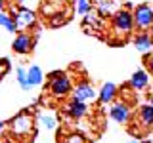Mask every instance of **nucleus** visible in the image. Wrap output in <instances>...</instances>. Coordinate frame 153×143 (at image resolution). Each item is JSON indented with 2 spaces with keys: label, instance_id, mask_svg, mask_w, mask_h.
Segmentation results:
<instances>
[{
  "label": "nucleus",
  "instance_id": "f257e3e1",
  "mask_svg": "<svg viewBox=\"0 0 153 143\" xmlns=\"http://www.w3.org/2000/svg\"><path fill=\"white\" fill-rule=\"evenodd\" d=\"M111 31L115 36L126 38L134 31V17L128 10H119L111 15Z\"/></svg>",
  "mask_w": 153,
  "mask_h": 143
},
{
  "label": "nucleus",
  "instance_id": "f03ea898",
  "mask_svg": "<svg viewBox=\"0 0 153 143\" xmlns=\"http://www.w3.org/2000/svg\"><path fill=\"white\" fill-rule=\"evenodd\" d=\"M48 80H50L48 90H50V94L54 95V97H65L69 92H73V82H71L69 74L56 71V73L48 74Z\"/></svg>",
  "mask_w": 153,
  "mask_h": 143
},
{
  "label": "nucleus",
  "instance_id": "7ed1b4c3",
  "mask_svg": "<svg viewBox=\"0 0 153 143\" xmlns=\"http://www.w3.org/2000/svg\"><path fill=\"white\" fill-rule=\"evenodd\" d=\"M8 130L12 132V136L27 137L29 133L33 132V114L27 113V111L16 114V116L8 122Z\"/></svg>",
  "mask_w": 153,
  "mask_h": 143
},
{
  "label": "nucleus",
  "instance_id": "20e7f679",
  "mask_svg": "<svg viewBox=\"0 0 153 143\" xmlns=\"http://www.w3.org/2000/svg\"><path fill=\"white\" fill-rule=\"evenodd\" d=\"M132 17H134V27L136 29H140V31L151 29V25H153V8L149 4H140V6L134 8Z\"/></svg>",
  "mask_w": 153,
  "mask_h": 143
},
{
  "label": "nucleus",
  "instance_id": "39448f33",
  "mask_svg": "<svg viewBox=\"0 0 153 143\" xmlns=\"http://www.w3.org/2000/svg\"><path fill=\"white\" fill-rule=\"evenodd\" d=\"M12 17H13L16 27H17V32H27V29L35 27V23H36L35 12L29 10V8H17V10H13Z\"/></svg>",
  "mask_w": 153,
  "mask_h": 143
},
{
  "label": "nucleus",
  "instance_id": "423d86ee",
  "mask_svg": "<svg viewBox=\"0 0 153 143\" xmlns=\"http://www.w3.org/2000/svg\"><path fill=\"white\" fill-rule=\"evenodd\" d=\"M73 99H79L82 103H92L98 99V92L94 90L92 84L88 82H79L73 88Z\"/></svg>",
  "mask_w": 153,
  "mask_h": 143
},
{
  "label": "nucleus",
  "instance_id": "0eeeda50",
  "mask_svg": "<svg viewBox=\"0 0 153 143\" xmlns=\"http://www.w3.org/2000/svg\"><path fill=\"white\" fill-rule=\"evenodd\" d=\"M109 114H111V118L119 124H128V120H130V116H132L130 107L124 101H115L111 105V109H109Z\"/></svg>",
  "mask_w": 153,
  "mask_h": 143
},
{
  "label": "nucleus",
  "instance_id": "6e6552de",
  "mask_svg": "<svg viewBox=\"0 0 153 143\" xmlns=\"http://www.w3.org/2000/svg\"><path fill=\"white\" fill-rule=\"evenodd\" d=\"M33 44H35V38H33L31 35L19 32V35L13 38V42H12V50L16 52V54L25 55V54H29V52L33 50Z\"/></svg>",
  "mask_w": 153,
  "mask_h": 143
},
{
  "label": "nucleus",
  "instance_id": "1a4fd4ad",
  "mask_svg": "<svg viewBox=\"0 0 153 143\" xmlns=\"http://www.w3.org/2000/svg\"><path fill=\"white\" fill-rule=\"evenodd\" d=\"M134 48H136L138 52H142V54H151V50H153V36H151V32H146V31H142V32H138L136 36H134Z\"/></svg>",
  "mask_w": 153,
  "mask_h": 143
},
{
  "label": "nucleus",
  "instance_id": "9d476101",
  "mask_svg": "<svg viewBox=\"0 0 153 143\" xmlns=\"http://www.w3.org/2000/svg\"><path fill=\"white\" fill-rule=\"evenodd\" d=\"M63 113L71 118H82L88 113V103H82L79 99H71L69 103L63 107Z\"/></svg>",
  "mask_w": 153,
  "mask_h": 143
},
{
  "label": "nucleus",
  "instance_id": "9b49d317",
  "mask_svg": "<svg viewBox=\"0 0 153 143\" xmlns=\"http://www.w3.org/2000/svg\"><path fill=\"white\" fill-rule=\"evenodd\" d=\"M138 122L146 130H151L153 128V105L151 103L140 107V111H138Z\"/></svg>",
  "mask_w": 153,
  "mask_h": 143
},
{
  "label": "nucleus",
  "instance_id": "f8f14e48",
  "mask_svg": "<svg viewBox=\"0 0 153 143\" xmlns=\"http://www.w3.org/2000/svg\"><path fill=\"white\" fill-rule=\"evenodd\" d=\"M149 86V76H147L146 71H136L132 76H130V88L136 90V92H142Z\"/></svg>",
  "mask_w": 153,
  "mask_h": 143
},
{
  "label": "nucleus",
  "instance_id": "ddd939ff",
  "mask_svg": "<svg viewBox=\"0 0 153 143\" xmlns=\"http://www.w3.org/2000/svg\"><path fill=\"white\" fill-rule=\"evenodd\" d=\"M117 86L115 84H111V82H105L103 86H102V90L98 92V99L102 103H113V99L117 97Z\"/></svg>",
  "mask_w": 153,
  "mask_h": 143
},
{
  "label": "nucleus",
  "instance_id": "4468645a",
  "mask_svg": "<svg viewBox=\"0 0 153 143\" xmlns=\"http://www.w3.org/2000/svg\"><path fill=\"white\" fill-rule=\"evenodd\" d=\"M92 4L98 10L100 17H109L113 15V0H92Z\"/></svg>",
  "mask_w": 153,
  "mask_h": 143
},
{
  "label": "nucleus",
  "instance_id": "2eb2a0df",
  "mask_svg": "<svg viewBox=\"0 0 153 143\" xmlns=\"http://www.w3.org/2000/svg\"><path fill=\"white\" fill-rule=\"evenodd\" d=\"M82 25H84L86 29H90L88 32H92V31H102V29H103L102 17L96 15V13H86V15H84V21H82Z\"/></svg>",
  "mask_w": 153,
  "mask_h": 143
},
{
  "label": "nucleus",
  "instance_id": "dca6fc26",
  "mask_svg": "<svg viewBox=\"0 0 153 143\" xmlns=\"http://www.w3.org/2000/svg\"><path fill=\"white\" fill-rule=\"evenodd\" d=\"M29 73V82H31V86H38L42 84V80H44V74H42V69L38 65H31L27 69Z\"/></svg>",
  "mask_w": 153,
  "mask_h": 143
},
{
  "label": "nucleus",
  "instance_id": "f3484780",
  "mask_svg": "<svg viewBox=\"0 0 153 143\" xmlns=\"http://www.w3.org/2000/svg\"><path fill=\"white\" fill-rule=\"evenodd\" d=\"M16 78H17V82H19V86H21L23 90H31L33 86H31V82H29V73H27V69L25 67H19V69L16 71Z\"/></svg>",
  "mask_w": 153,
  "mask_h": 143
},
{
  "label": "nucleus",
  "instance_id": "a211bd4d",
  "mask_svg": "<svg viewBox=\"0 0 153 143\" xmlns=\"http://www.w3.org/2000/svg\"><path fill=\"white\" fill-rule=\"evenodd\" d=\"M0 27H6L8 32H16L17 31L16 23H13V17L10 15V13H6V12H0Z\"/></svg>",
  "mask_w": 153,
  "mask_h": 143
},
{
  "label": "nucleus",
  "instance_id": "6ab92c4d",
  "mask_svg": "<svg viewBox=\"0 0 153 143\" xmlns=\"http://www.w3.org/2000/svg\"><path fill=\"white\" fill-rule=\"evenodd\" d=\"M92 0H76V12L80 13V15H86V13L92 12Z\"/></svg>",
  "mask_w": 153,
  "mask_h": 143
},
{
  "label": "nucleus",
  "instance_id": "aec40b11",
  "mask_svg": "<svg viewBox=\"0 0 153 143\" xmlns=\"http://www.w3.org/2000/svg\"><path fill=\"white\" fill-rule=\"evenodd\" d=\"M63 143H86L84 136H80V133H69V136L63 139Z\"/></svg>",
  "mask_w": 153,
  "mask_h": 143
},
{
  "label": "nucleus",
  "instance_id": "412c9836",
  "mask_svg": "<svg viewBox=\"0 0 153 143\" xmlns=\"http://www.w3.org/2000/svg\"><path fill=\"white\" fill-rule=\"evenodd\" d=\"M65 23V17L61 15V13H54V15L50 17V25L52 27H59V25H63Z\"/></svg>",
  "mask_w": 153,
  "mask_h": 143
},
{
  "label": "nucleus",
  "instance_id": "4be33fe9",
  "mask_svg": "<svg viewBox=\"0 0 153 143\" xmlns=\"http://www.w3.org/2000/svg\"><path fill=\"white\" fill-rule=\"evenodd\" d=\"M42 124H44V126L48 128V130H54L56 128V120H54V116H42Z\"/></svg>",
  "mask_w": 153,
  "mask_h": 143
},
{
  "label": "nucleus",
  "instance_id": "5701e85b",
  "mask_svg": "<svg viewBox=\"0 0 153 143\" xmlns=\"http://www.w3.org/2000/svg\"><path fill=\"white\" fill-rule=\"evenodd\" d=\"M10 71V61L8 59H0V78Z\"/></svg>",
  "mask_w": 153,
  "mask_h": 143
},
{
  "label": "nucleus",
  "instance_id": "b1692460",
  "mask_svg": "<svg viewBox=\"0 0 153 143\" xmlns=\"http://www.w3.org/2000/svg\"><path fill=\"white\" fill-rule=\"evenodd\" d=\"M146 67H147V71L153 74V54H147L146 55Z\"/></svg>",
  "mask_w": 153,
  "mask_h": 143
},
{
  "label": "nucleus",
  "instance_id": "393cba45",
  "mask_svg": "<svg viewBox=\"0 0 153 143\" xmlns=\"http://www.w3.org/2000/svg\"><path fill=\"white\" fill-rule=\"evenodd\" d=\"M6 128H8V124H6V122H2V120H0V133H2L4 130H6Z\"/></svg>",
  "mask_w": 153,
  "mask_h": 143
},
{
  "label": "nucleus",
  "instance_id": "a878e982",
  "mask_svg": "<svg viewBox=\"0 0 153 143\" xmlns=\"http://www.w3.org/2000/svg\"><path fill=\"white\" fill-rule=\"evenodd\" d=\"M0 12H4V0H0Z\"/></svg>",
  "mask_w": 153,
  "mask_h": 143
},
{
  "label": "nucleus",
  "instance_id": "bb28decb",
  "mask_svg": "<svg viewBox=\"0 0 153 143\" xmlns=\"http://www.w3.org/2000/svg\"><path fill=\"white\" fill-rule=\"evenodd\" d=\"M13 2H16V4H21V2H25V0H13Z\"/></svg>",
  "mask_w": 153,
  "mask_h": 143
},
{
  "label": "nucleus",
  "instance_id": "cd10ccee",
  "mask_svg": "<svg viewBox=\"0 0 153 143\" xmlns=\"http://www.w3.org/2000/svg\"><path fill=\"white\" fill-rule=\"evenodd\" d=\"M128 143H140V141H138V139H130V141H128Z\"/></svg>",
  "mask_w": 153,
  "mask_h": 143
},
{
  "label": "nucleus",
  "instance_id": "c85d7f7f",
  "mask_svg": "<svg viewBox=\"0 0 153 143\" xmlns=\"http://www.w3.org/2000/svg\"><path fill=\"white\" fill-rule=\"evenodd\" d=\"M149 32H151V36H153V25H151V29H149Z\"/></svg>",
  "mask_w": 153,
  "mask_h": 143
},
{
  "label": "nucleus",
  "instance_id": "c756f323",
  "mask_svg": "<svg viewBox=\"0 0 153 143\" xmlns=\"http://www.w3.org/2000/svg\"><path fill=\"white\" fill-rule=\"evenodd\" d=\"M140 143H153V141H149V139H147V141H140Z\"/></svg>",
  "mask_w": 153,
  "mask_h": 143
},
{
  "label": "nucleus",
  "instance_id": "7c9ffc66",
  "mask_svg": "<svg viewBox=\"0 0 153 143\" xmlns=\"http://www.w3.org/2000/svg\"><path fill=\"white\" fill-rule=\"evenodd\" d=\"M151 105H153V95H151Z\"/></svg>",
  "mask_w": 153,
  "mask_h": 143
}]
</instances>
